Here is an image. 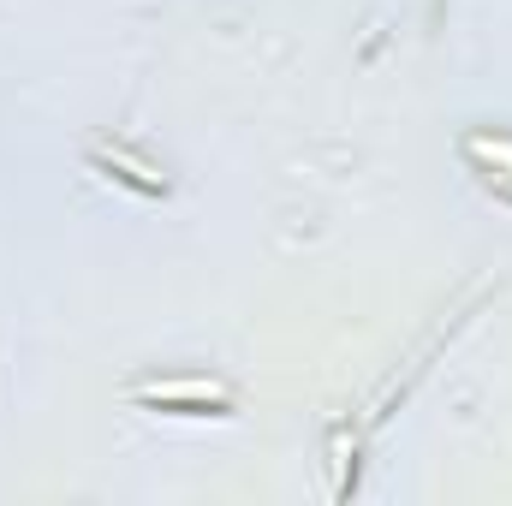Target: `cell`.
I'll list each match as a JSON object with an SVG mask.
<instances>
[{"label":"cell","instance_id":"1","mask_svg":"<svg viewBox=\"0 0 512 506\" xmlns=\"http://www.w3.org/2000/svg\"><path fill=\"white\" fill-rule=\"evenodd\" d=\"M137 405H161V411H209V405H227V381L173 376V381H155V387H137Z\"/></svg>","mask_w":512,"mask_h":506},{"label":"cell","instance_id":"2","mask_svg":"<svg viewBox=\"0 0 512 506\" xmlns=\"http://www.w3.org/2000/svg\"><path fill=\"white\" fill-rule=\"evenodd\" d=\"M90 161H96V167H102L108 179H120L126 191L149 197V203L173 191V185H167V173H161V167H149V161H137V155H131L126 143H96V149H90Z\"/></svg>","mask_w":512,"mask_h":506},{"label":"cell","instance_id":"3","mask_svg":"<svg viewBox=\"0 0 512 506\" xmlns=\"http://www.w3.org/2000/svg\"><path fill=\"white\" fill-rule=\"evenodd\" d=\"M465 161L495 185V197L512 203V137L507 131H465Z\"/></svg>","mask_w":512,"mask_h":506}]
</instances>
